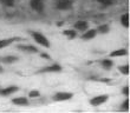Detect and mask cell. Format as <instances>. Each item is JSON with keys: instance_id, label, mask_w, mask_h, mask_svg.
<instances>
[{"instance_id": "12", "label": "cell", "mask_w": 130, "mask_h": 113, "mask_svg": "<svg viewBox=\"0 0 130 113\" xmlns=\"http://www.w3.org/2000/svg\"><path fill=\"white\" fill-rule=\"evenodd\" d=\"M75 27H76V30H79V31H85V30H88L89 25H88L86 21L79 20V21H77V22L75 24Z\"/></svg>"}, {"instance_id": "8", "label": "cell", "mask_w": 130, "mask_h": 113, "mask_svg": "<svg viewBox=\"0 0 130 113\" xmlns=\"http://www.w3.org/2000/svg\"><path fill=\"white\" fill-rule=\"evenodd\" d=\"M18 48L19 50H21V51H26V52H32V53H37L38 50L34 46H32V45H19L18 46Z\"/></svg>"}, {"instance_id": "11", "label": "cell", "mask_w": 130, "mask_h": 113, "mask_svg": "<svg viewBox=\"0 0 130 113\" xmlns=\"http://www.w3.org/2000/svg\"><path fill=\"white\" fill-rule=\"evenodd\" d=\"M13 104L14 105H18V106H27L28 105V100L24 97H21V98H15L13 99Z\"/></svg>"}, {"instance_id": "25", "label": "cell", "mask_w": 130, "mask_h": 113, "mask_svg": "<svg viewBox=\"0 0 130 113\" xmlns=\"http://www.w3.org/2000/svg\"><path fill=\"white\" fill-rule=\"evenodd\" d=\"M41 58H45V59H50V55L46 54V53H41Z\"/></svg>"}, {"instance_id": "2", "label": "cell", "mask_w": 130, "mask_h": 113, "mask_svg": "<svg viewBox=\"0 0 130 113\" xmlns=\"http://www.w3.org/2000/svg\"><path fill=\"white\" fill-rule=\"evenodd\" d=\"M109 99V96H105V94H103V96H98V97H95L93 99L90 100V104L92 105V106H99V105H102L106 101V100Z\"/></svg>"}, {"instance_id": "20", "label": "cell", "mask_w": 130, "mask_h": 113, "mask_svg": "<svg viewBox=\"0 0 130 113\" xmlns=\"http://www.w3.org/2000/svg\"><path fill=\"white\" fill-rule=\"evenodd\" d=\"M28 96L31 97V98H38V97L40 96V93H39V91H36V89H34V91H31V92H30Z\"/></svg>"}, {"instance_id": "24", "label": "cell", "mask_w": 130, "mask_h": 113, "mask_svg": "<svg viewBox=\"0 0 130 113\" xmlns=\"http://www.w3.org/2000/svg\"><path fill=\"white\" fill-rule=\"evenodd\" d=\"M123 93L125 94V96H129V87H128V86H125V87L123 88Z\"/></svg>"}, {"instance_id": "6", "label": "cell", "mask_w": 130, "mask_h": 113, "mask_svg": "<svg viewBox=\"0 0 130 113\" xmlns=\"http://www.w3.org/2000/svg\"><path fill=\"white\" fill-rule=\"evenodd\" d=\"M17 40H20V38H10V39H3V40H0V48L6 47V46H8V45H11L12 42H14V41H17Z\"/></svg>"}, {"instance_id": "13", "label": "cell", "mask_w": 130, "mask_h": 113, "mask_svg": "<svg viewBox=\"0 0 130 113\" xmlns=\"http://www.w3.org/2000/svg\"><path fill=\"white\" fill-rule=\"evenodd\" d=\"M127 54V50H124V48H121V50H117V51H113L110 57H121V55H125Z\"/></svg>"}, {"instance_id": "1", "label": "cell", "mask_w": 130, "mask_h": 113, "mask_svg": "<svg viewBox=\"0 0 130 113\" xmlns=\"http://www.w3.org/2000/svg\"><path fill=\"white\" fill-rule=\"evenodd\" d=\"M32 37H33L34 40L37 41L39 45H41V46H44V47H48V46H50V42H48V40L46 39V37H45V35H43L41 33H38V32H32Z\"/></svg>"}, {"instance_id": "19", "label": "cell", "mask_w": 130, "mask_h": 113, "mask_svg": "<svg viewBox=\"0 0 130 113\" xmlns=\"http://www.w3.org/2000/svg\"><path fill=\"white\" fill-rule=\"evenodd\" d=\"M118 70H120L123 74H125V75L129 74V66H127V65H125V66H121V67H118Z\"/></svg>"}, {"instance_id": "26", "label": "cell", "mask_w": 130, "mask_h": 113, "mask_svg": "<svg viewBox=\"0 0 130 113\" xmlns=\"http://www.w3.org/2000/svg\"><path fill=\"white\" fill-rule=\"evenodd\" d=\"M0 72H3V69H1V67H0Z\"/></svg>"}, {"instance_id": "3", "label": "cell", "mask_w": 130, "mask_h": 113, "mask_svg": "<svg viewBox=\"0 0 130 113\" xmlns=\"http://www.w3.org/2000/svg\"><path fill=\"white\" fill-rule=\"evenodd\" d=\"M72 97H73V94L70 92H58L57 94H55L53 99L57 100V101H64V100L71 99Z\"/></svg>"}, {"instance_id": "4", "label": "cell", "mask_w": 130, "mask_h": 113, "mask_svg": "<svg viewBox=\"0 0 130 113\" xmlns=\"http://www.w3.org/2000/svg\"><path fill=\"white\" fill-rule=\"evenodd\" d=\"M31 7L37 12H43L44 3H43V0H31Z\"/></svg>"}, {"instance_id": "15", "label": "cell", "mask_w": 130, "mask_h": 113, "mask_svg": "<svg viewBox=\"0 0 130 113\" xmlns=\"http://www.w3.org/2000/svg\"><path fill=\"white\" fill-rule=\"evenodd\" d=\"M112 65H113V62L111 61V60H109V59H105V60H103L102 61V66L105 70H110L111 67H112Z\"/></svg>"}, {"instance_id": "5", "label": "cell", "mask_w": 130, "mask_h": 113, "mask_svg": "<svg viewBox=\"0 0 130 113\" xmlns=\"http://www.w3.org/2000/svg\"><path fill=\"white\" fill-rule=\"evenodd\" d=\"M17 91H18V87H17V86H8V87H6V88L0 89V96H3V97L11 96L12 93L17 92Z\"/></svg>"}, {"instance_id": "14", "label": "cell", "mask_w": 130, "mask_h": 113, "mask_svg": "<svg viewBox=\"0 0 130 113\" xmlns=\"http://www.w3.org/2000/svg\"><path fill=\"white\" fill-rule=\"evenodd\" d=\"M18 60L17 57H14V55H8V57H5L3 59V61L5 64H12V62H15Z\"/></svg>"}, {"instance_id": "10", "label": "cell", "mask_w": 130, "mask_h": 113, "mask_svg": "<svg viewBox=\"0 0 130 113\" xmlns=\"http://www.w3.org/2000/svg\"><path fill=\"white\" fill-rule=\"evenodd\" d=\"M96 34H97L96 30H89V31L85 32V33L82 35V39H84V40H90V39H93V38L96 37Z\"/></svg>"}, {"instance_id": "16", "label": "cell", "mask_w": 130, "mask_h": 113, "mask_svg": "<svg viewBox=\"0 0 130 113\" xmlns=\"http://www.w3.org/2000/svg\"><path fill=\"white\" fill-rule=\"evenodd\" d=\"M121 21L124 27H129V14H123L121 18Z\"/></svg>"}, {"instance_id": "22", "label": "cell", "mask_w": 130, "mask_h": 113, "mask_svg": "<svg viewBox=\"0 0 130 113\" xmlns=\"http://www.w3.org/2000/svg\"><path fill=\"white\" fill-rule=\"evenodd\" d=\"M101 4H103V5H110V4L112 3V0H98Z\"/></svg>"}, {"instance_id": "7", "label": "cell", "mask_w": 130, "mask_h": 113, "mask_svg": "<svg viewBox=\"0 0 130 113\" xmlns=\"http://www.w3.org/2000/svg\"><path fill=\"white\" fill-rule=\"evenodd\" d=\"M59 71H62V67H60L58 64H55V65L48 66L46 69L40 70V72H59Z\"/></svg>"}, {"instance_id": "23", "label": "cell", "mask_w": 130, "mask_h": 113, "mask_svg": "<svg viewBox=\"0 0 130 113\" xmlns=\"http://www.w3.org/2000/svg\"><path fill=\"white\" fill-rule=\"evenodd\" d=\"M123 108H124V110H128V108H129V99H127L125 101H124V104H123Z\"/></svg>"}, {"instance_id": "17", "label": "cell", "mask_w": 130, "mask_h": 113, "mask_svg": "<svg viewBox=\"0 0 130 113\" xmlns=\"http://www.w3.org/2000/svg\"><path fill=\"white\" fill-rule=\"evenodd\" d=\"M64 35H66V37H69V39H73V38L76 37V32L73 31V30H66V31H64Z\"/></svg>"}, {"instance_id": "21", "label": "cell", "mask_w": 130, "mask_h": 113, "mask_svg": "<svg viewBox=\"0 0 130 113\" xmlns=\"http://www.w3.org/2000/svg\"><path fill=\"white\" fill-rule=\"evenodd\" d=\"M5 5H7V6H13L14 4V0H1Z\"/></svg>"}, {"instance_id": "9", "label": "cell", "mask_w": 130, "mask_h": 113, "mask_svg": "<svg viewBox=\"0 0 130 113\" xmlns=\"http://www.w3.org/2000/svg\"><path fill=\"white\" fill-rule=\"evenodd\" d=\"M72 5L71 0H59L58 1V8H60V10H66V8H70Z\"/></svg>"}, {"instance_id": "18", "label": "cell", "mask_w": 130, "mask_h": 113, "mask_svg": "<svg viewBox=\"0 0 130 113\" xmlns=\"http://www.w3.org/2000/svg\"><path fill=\"white\" fill-rule=\"evenodd\" d=\"M98 31H99V33H106V32H109V25H101L98 27Z\"/></svg>"}]
</instances>
